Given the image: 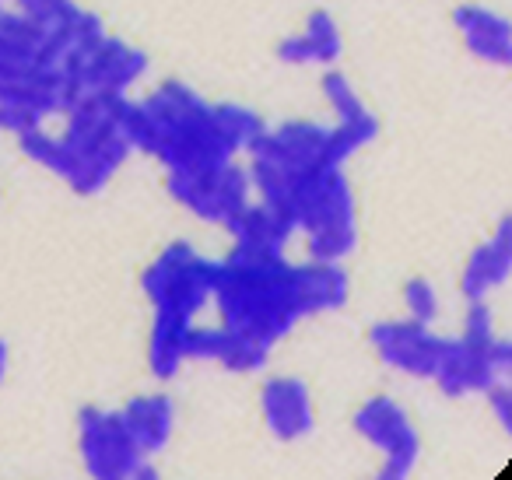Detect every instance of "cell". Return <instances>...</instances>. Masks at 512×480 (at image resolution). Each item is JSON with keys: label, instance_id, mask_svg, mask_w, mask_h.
<instances>
[{"label": "cell", "instance_id": "6da1fadb", "mask_svg": "<svg viewBox=\"0 0 512 480\" xmlns=\"http://www.w3.org/2000/svg\"><path fill=\"white\" fill-rule=\"evenodd\" d=\"M120 134L130 151L155 158L165 176H193L239 158L214 120V102L183 81H162L144 99L123 102Z\"/></svg>", "mask_w": 512, "mask_h": 480}, {"label": "cell", "instance_id": "7a4b0ae2", "mask_svg": "<svg viewBox=\"0 0 512 480\" xmlns=\"http://www.w3.org/2000/svg\"><path fill=\"white\" fill-rule=\"evenodd\" d=\"M295 263L285 253H242L228 249L218 260L211 305L221 323L239 333H249L260 344L278 347L302 323L292 288Z\"/></svg>", "mask_w": 512, "mask_h": 480}, {"label": "cell", "instance_id": "3957f363", "mask_svg": "<svg viewBox=\"0 0 512 480\" xmlns=\"http://www.w3.org/2000/svg\"><path fill=\"white\" fill-rule=\"evenodd\" d=\"M285 211L306 235L309 260L344 263L358 253V197L341 165H316L288 183Z\"/></svg>", "mask_w": 512, "mask_h": 480}, {"label": "cell", "instance_id": "277c9868", "mask_svg": "<svg viewBox=\"0 0 512 480\" xmlns=\"http://www.w3.org/2000/svg\"><path fill=\"white\" fill-rule=\"evenodd\" d=\"M214 281H218V260L204 256L190 242H169L141 270L137 284L155 312H176V316L197 319L211 305Z\"/></svg>", "mask_w": 512, "mask_h": 480}, {"label": "cell", "instance_id": "5b68a950", "mask_svg": "<svg viewBox=\"0 0 512 480\" xmlns=\"http://www.w3.org/2000/svg\"><path fill=\"white\" fill-rule=\"evenodd\" d=\"M78 456L88 477L99 480H151L158 477L155 459L137 449L120 410L85 407L78 414Z\"/></svg>", "mask_w": 512, "mask_h": 480}, {"label": "cell", "instance_id": "8992f818", "mask_svg": "<svg viewBox=\"0 0 512 480\" xmlns=\"http://www.w3.org/2000/svg\"><path fill=\"white\" fill-rule=\"evenodd\" d=\"M351 428L358 438L372 445L383 456L379 477L383 480H407L421 463V431L414 428L411 414L400 400L386 393H376L355 407Z\"/></svg>", "mask_w": 512, "mask_h": 480}, {"label": "cell", "instance_id": "52a82bcc", "mask_svg": "<svg viewBox=\"0 0 512 480\" xmlns=\"http://www.w3.org/2000/svg\"><path fill=\"white\" fill-rule=\"evenodd\" d=\"M165 190L176 200L179 207L193 214L204 225H221L225 228L242 207L253 197V186H249V169L232 158L225 165H214V169L193 172V176H165Z\"/></svg>", "mask_w": 512, "mask_h": 480}, {"label": "cell", "instance_id": "ba28073f", "mask_svg": "<svg viewBox=\"0 0 512 480\" xmlns=\"http://www.w3.org/2000/svg\"><path fill=\"white\" fill-rule=\"evenodd\" d=\"M60 74L71 85L74 99L92 92L127 95V88L148 74V53L123 43V39L106 36L95 46H85V50L78 46V50L67 53V60L60 64Z\"/></svg>", "mask_w": 512, "mask_h": 480}, {"label": "cell", "instance_id": "9c48e42d", "mask_svg": "<svg viewBox=\"0 0 512 480\" xmlns=\"http://www.w3.org/2000/svg\"><path fill=\"white\" fill-rule=\"evenodd\" d=\"M512 368V344L509 337L498 333L488 344H470L463 337H449L446 351H442L439 365H435L432 382L439 386L442 396H470V393H484L491 382L509 379Z\"/></svg>", "mask_w": 512, "mask_h": 480}, {"label": "cell", "instance_id": "30bf717a", "mask_svg": "<svg viewBox=\"0 0 512 480\" xmlns=\"http://www.w3.org/2000/svg\"><path fill=\"white\" fill-rule=\"evenodd\" d=\"M442 333L418 319H383L369 330V347L390 372H400L407 379H432L442 351H446Z\"/></svg>", "mask_w": 512, "mask_h": 480}, {"label": "cell", "instance_id": "8fae6325", "mask_svg": "<svg viewBox=\"0 0 512 480\" xmlns=\"http://www.w3.org/2000/svg\"><path fill=\"white\" fill-rule=\"evenodd\" d=\"M260 414L278 442H302L316 428L313 389L299 375H271L260 386Z\"/></svg>", "mask_w": 512, "mask_h": 480}, {"label": "cell", "instance_id": "7c38bea8", "mask_svg": "<svg viewBox=\"0 0 512 480\" xmlns=\"http://www.w3.org/2000/svg\"><path fill=\"white\" fill-rule=\"evenodd\" d=\"M274 347L260 344L249 333H239L232 326H190L186 337V361H207V365H221L225 372L235 375H253L264 372L271 361Z\"/></svg>", "mask_w": 512, "mask_h": 480}, {"label": "cell", "instance_id": "4fadbf2b", "mask_svg": "<svg viewBox=\"0 0 512 480\" xmlns=\"http://www.w3.org/2000/svg\"><path fill=\"white\" fill-rule=\"evenodd\" d=\"M512 274V221L502 218L495 225V232L470 249V256L463 260L460 270V295L467 302H481V298L495 295L498 288L509 284Z\"/></svg>", "mask_w": 512, "mask_h": 480}, {"label": "cell", "instance_id": "5bb4252c", "mask_svg": "<svg viewBox=\"0 0 512 480\" xmlns=\"http://www.w3.org/2000/svg\"><path fill=\"white\" fill-rule=\"evenodd\" d=\"M453 25L474 60L491 67L512 64V25L505 15L484 8V4H460L453 11Z\"/></svg>", "mask_w": 512, "mask_h": 480}, {"label": "cell", "instance_id": "9a60e30c", "mask_svg": "<svg viewBox=\"0 0 512 480\" xmlns=\"http://www.w3.org/2000/svg\"><path fill=\"white\" fill-rule=\"evenodd\" d=\"M232 249L242 253H285L288 239L295 235V221L288 211L264 200H249L239 214L225 225Z\"/></svg>", "mask_w": 512, "mask_h": 480}, {"label": "cell", "instance_id": "2e32d148", "mask_svg": "<svg viewBox=\"0 0 512 480\" xmlns=\"http://www.w3.org/2000/svg\"><path fill=\"white\" fill-rule=\"evenodd\" d=\"M292 288L302 319H309V316H323V312H341L351 298V277L344 270V263L306 260V263H295Z\"/></svg>", "mask_w": 512, "mask_h": 480}, {"label": "cell", "instance_id": "e0dca14e", "mask_svg": "<svg viewBox=\"0 0 512 480\" xmlns=\"http://www.w3.org/2000/svg\"><path fill=\"white\" fill-rule=\"evenodd\" d=\"M123 424L134 435L137 449L148 459H158L172 445L176 435V400L169 393H141L130 396L120 407Z\"/></svg>", "mask_w": 512, "mask_h": 480}, {"label": "cell", "instance_id": "ac0fdd59", "mask_svg": "<svg viewBox=\"0 0 512 480\" xmlns=\"http://www.w3.org/2000/svg\"><path fill=\"white\" fill-rule=\"evenodd\" d=\"M341 53L344 36L330 11H313L299 32H292V36H285L278 43V60L292 67H334L341 60Z\"/></svg>", "mask_w": 512, "mask_h": 480}, {"label": "cell", "instance_id": "d6986e66", "mask_svg": "<svg viewBox=\"0 0 512 480\" xmlns=\"http://www.w3.org/2000/svg\"><path fill=\"white\" fill-rule=\"evenodd\" d=\"M193 319L176 312H155L148 330V372L155 379L169 382L186 365V337H190Z\"/></svg>", "mask_w": 512, "mask_h": 480}, {"label": "cell", "instance_id": "ffe728a7", "mask_svg": "<svg viewBox=\"0 0 512 480\" xmlns=\"http://www.w3.org/2000/svg\"><path fill=\"white\" fill-rule=\"evenodd\" d=\"M320 92H323V99H327V106L334 109L337 123H348V127H376V130H383L379 116L372 113L369 102L358 95V88L351 85L348 74H341V71H334V67H330V71L320 78Z\"/></svg>", "mask_w": 512, "mask_h": 480}, {"label": "cell", "instance_id": "44dd1931", "mask_svg": "<svg viewBox=\"0 0 512 480\" xmlns=\"http://www.w3.org/2000/svg\"><path fill=\"white\" fill-rule=\"evenodd\" d=\"M214 120H218L225 141L235 148V155H246V151L260 141V134L267 130L264 116L256 113V109L242 106V102H218V106H214Z\"/></svg>", "mask_w": 512, "mask_h": 480}, {"label": "cell", "instance_id": "7402d4cb", "mask_svg": "<svg viewBox=\"0 0 512 480\" xmlns=\"http://www.w3.org/2000/svg\"><path fill=\"white\" fill-rule=\"evenodd\" d=\"M400 302H404V309H407V319H418V323H425V326H432L442 309L439 291H435V284L428 281V277H407L404 291H400Z\"/></svg>", "mask_w": 512, "mask_h": 480}, {"label": "cell", "instance_id": "603a6c76", "mask_svg": "<svg viewBox=\"0 0 512 480\" xmlns=\"http://www.w3.org/2000/svg\"><path fill=\"white\" fill-rule=\"evenodd\" d=\"M460 337L470 340V344H488V340L498 337V323H495V312H491L488 298H481V302H467Z\"/></svg>", "mask_w": 512, "mask_h": 480}, {"label": "cell", "instance_id": "cb8c5ba5", "mask_svg": "<svg viewBox=\"0 0 512 480\" xmlns=\"http://www.w3.org/2000/svg\"><path fill=\"white\" fill-rule=\"evenodd\" d=\"M484 396H488V407H491V414H495V421L502 424V431L509 435V428H512V389H509V379L491 382V386L484 389Z\"/></svg>", "mask_w": 512, "mask_h": 480}, {"label": "cell", "instance_id": "d4e9b609", "mask_svg": "<svg viewBox=\"0 0 512 480\" xmlns=\"http://www.w3.org/2000/svg\"><path fill=\"white\" fill-rule=\"evenodd\" d=\"M8 365H11V351H8V344L0 340V382L8 379Z\"/></svg>", "mask_w": 512, "mask_h": 480}, {"label": "cell", "instance_id": "484cf974", "mask_svg": "<svg viewBox=\"0 0 512 480\" xmlns=\"http://www.w3.org/2000/svg\"><path fill=\"white\" fill-rule=\"evenodd\" d=\"M0 4H4V0H0Z\"/></svg>", "mask_w": 512, "mask_h": 480}]
</instances>
